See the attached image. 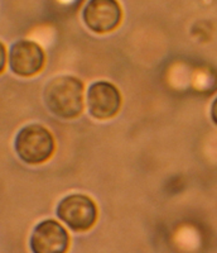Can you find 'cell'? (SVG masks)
Here are the masks:
<instances>
[{"label":"cell","mask_w":217,"mask_h":253,"mask_svg":"<svg viewBox=\"0 0 217 253\" xmlns=\"http://www.w3.org/2000/svg\"><path fill=\"white\" fill-rule=\"evenodd\" d=\"M46 105L62 119H74L83 110V84L73 76H58L44 90Z\"/></svg>","instance_id":"6da1fadb"},{"label":"cell","mask_w":217,"mask_h":253,"mask_svg":"<svg viewBox=\"0 0 217 253\" xmlns=\"http://www.w3.org/2000/svg\"><path fill=\"white\" fill-rule=\"evenodd\" d=\"M56 142L53 135L40 124H29L17 134L15 151L28 165L44 164L53 156Z\"/></svg>","instance_id":"7a4b0ae2"},{"label":"cell","mask_w":217,"mask_h":253,"mask_svg":"<svg viewBox=\"0 0 217 253\" xmlns=\"http://www.w3.org/2000/svg\"><path fill=\"white\" fill-rule=\"evenodd\" d=\"M97 205L89 196L72 194L61 200L57 216L74 232H87L97 220Z\"/></svg>","instance_id":"3957f363"},{"label":"cell","mask_w":217,"mask_h":253,"mask_svg":"<svg viewBox=\"0 0 217 253\" xmlns=\"http://www.w3.org/2000/svg\"><path fill=\"white\" fill-rule=\"evenodd\" d=\"M9 63L18 76L31 78L42 71L46 63V53L36 42L20 40L10 48Z\"/></svg>","instance_id":"277c9868"},{"label":"cell","mask_w":217,"mask_h":253,"mask_svg":"<svg viewBox=\"0 0 217 253\" xmlns=\"http://www.w3.org/2000/svg\"><path fill=\"white\" fill-rule=\"evenodd\" d=\"M86 26L95 33H108L119 27L123 10L117 0H90L83 9Z\"/></svg>","instance_id":"5b68a950"},{"label":"cell","mask_w":217,"mask_h":253,"mask_svg":"<svg viewBox=\"0 0 217 253\" xmlns=\"http://www.w3.org/2000/svg\"><path fill=\"white\" fill-rule=\"evenodd\" d=\"M87 107L94 118L100 121L114 118L121 107L120 91L111 83L97 81L87 91Z\"/></svg>","instance_id":"8992f818"},{"label":"cell","mask_w":217,"mask_h":253,"mask_svg":"<svg viewBox=\"0 0 217 253\" xmlns=\"http://www.w3.org/2000/svg\"><path fill=\"white\" fill-rule=\"evenodd\" d=\"M69 245L67 230L53 219L40 221L31 237V247L35 253H63Z\"/></svg>","instance_id":"52a82bcc"},{"label":"cell","mask_w":217,"mask_h":253,"mask_svg":"<svg viewBox=\"0 0 217 253\" xmlns=\"http://www.w3.org/2000/svg\"><path fill=\"white\" fill-rule=\"evenodd\" d=\"M211 118H212V121L215 122V124H216V126H217V98L215 99V101H214V103H212Z\"/></svg>","instance_id":"ba28073f"}]
</instances>
